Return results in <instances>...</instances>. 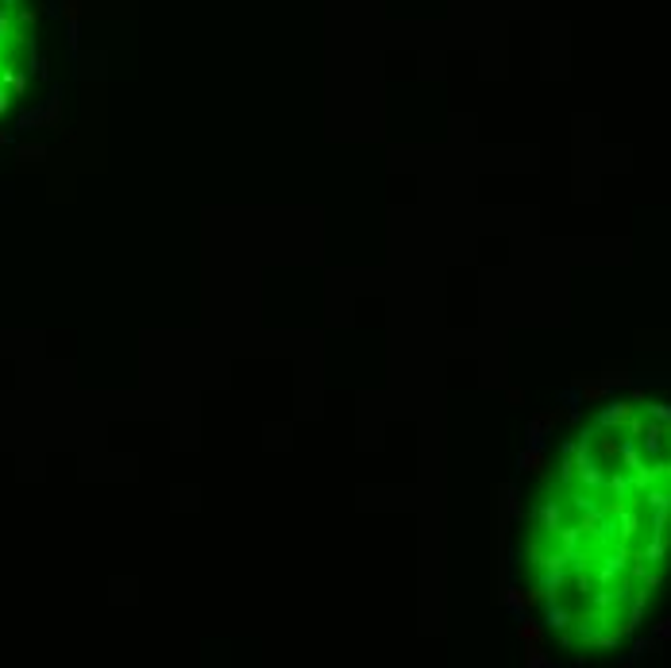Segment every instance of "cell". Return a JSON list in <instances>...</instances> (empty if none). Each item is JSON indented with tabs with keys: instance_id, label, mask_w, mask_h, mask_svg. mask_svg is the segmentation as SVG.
I'll return each instance as SVG.
<instances>
[{
	"instance_id": "cell-2",
	"label": "cell",
	"mask_w": 671,
	"mask_h": 668,
	"mask_svg": "<svg viewBox=\"0 0 671 668\" xmlns=\"http://www.w3.org/2000/svg\"><path fill=\"white\" fill-rule=\"evenodd\" d=\"M656 634H660V637H671V618H663L660 626H656Z\"/></svg>"
},
{
	"instance_id": "cell-1",
	"label": "cell",
	"mask_w": 671,
	"mask_h": 668,
	"mask_svg": "<svg viewBox=\"0 0 671 668\" xmlns=\"http://www.w3.org/2000/svg\"><path fill=\"white\" fill-rule=\"evenodd\" d=\"M521 637H525L529 645H537V642H540V626H537V622H521Z\"/></svg>"
}]
</instances>
